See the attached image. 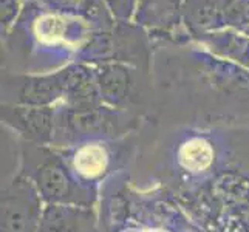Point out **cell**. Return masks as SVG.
I'll return each instance as SVG.
<instances>
[{
    "label": "cell",
    "mask_w": 249,
    "mask_h": 232,
    "mask_svg": "<svg viewBox=\"0 0 249 232\" xmlns=\"http://www.w3.org/2000/svg\"><path fill=\"white\" fill-rule=\"evenodd\" d=\"M37 217L36 195L30 186L17 187L16 194H8L3 201L5 232H33Z\"/></svg>",
    "instance_id": "1"
},
{
    "label": "cell",
    "mask_w": 249,
    "mask_h": 232,
    "mask_svg": "<svg viewBox=\"0 0 249 232\" xmlns=\"http://www.w3.org/2000/svg\"><path fill=\"white\" fill-rule=\"evenodd\" d=\"M42 232H90V220L84 211L54 209L47 214Z\"/></svg>",
    "instance_id": "2"
},
{
    "label": "cell",
    "mask_w": 249,
    "mask_h": 232,
    "mask_svg": "<svg viewBox=\"0 0 249 232\" xmlns=\"http://www.w3.org/2000/svg\"><path fill=\"white\" fill-rule=\"evenodd\" d=\"M37 181L40 191L47 198L64 200L70 191V181L57 164H47L42 167Z\"/></svg>",
    "instance_id": "3"
},
{
    "label": "cell",
    "mask_w": 249,
    "mask_h": 232,
    "mask_svg": "<svg viewBox=\"0 0 249 232\" xmlns=\"http://www.w3.org/2000/svg\"><path fill=\"white\" fill-rule=\"evenodd\" d=\"M20 127L33 136L44 138L50 132V115L44 110H27L19 116Z\"/></svg>",
    "instance_id": "4"
}]
</instances>
